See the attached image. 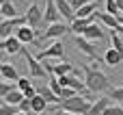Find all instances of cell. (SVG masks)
<instances>
[{
  "instance_id": "cell-25",
  "label": "cell",
  "mask_w": 123,
  "mask_h": 115,
  "mask_svg": "<svg viewBox=\"0 0 123 115\" xmlns=\"http://www.w3.org/2000/svg\"><path fill=\"white\" fill-rule=\"evenodd\" d=\"M106 13H110V15H115L117 20L121 17V9H119V4H117V0H106Z\"/></svg>"
},
{
  "instance_id": "cell-13",
  "label": "cell",
  "mask_w": 123,
  "mask_h": 115,
  "mask_svg": "<svg viewBox=\"0 0 123 115\" xmlns=\"http://www.w3.org/2000/svg\"><path fill=\"white\" fill-rule=\"evenodd\" d=\"M15 37L24 43V46H28V43H32L35 41V37H37V30L35 28H30L28 24L26 26H22V28H17V33H15Z\"/></svg>"
},
{
  "instance_id": "cell-24",
  "label": "cell",
  "mask_w": 123,
  "mask_h": 115,
  "mask_svg": "<svg viewBox=\"0 0 123 115\" xmlns=\"http://www.w3.org/2000/svg\"><path fill=\"white\" fill-rule=\"evenodd\" d=\"M24 98H26V96H24V93H22V91H19V89L15 87V89H13V91H11L9 96H6V98L2 100V102H6V104H13V107H19Z\"/></svg>"
},
{
  "instance_id": "cell-21",
  "label": "cell",
  "mask_w": 123,
  "mask_h": 115,
  "mask_svg": "<svg viewBox=\"0 0 123 115\" xmlns=\"http://www.w3.org/2000/svg\"><path fill=\"white\" fill-rule=\"evenodd\" d=\"M15 87H17L26 98H35V96H37V89L30 85V80H28V78H19V80L15 83Z\"/></svg>"
},
{
  "instance_id": "cell-33",
  "label": "cell",
  "mask_w": 123,
  "mask_h": 115,
  "mask_svg": "<svg viewBox=\"0 0 123 115\" xmlns=\"http://www.w3.org/2000/svg\"><path fill=\"white\" fill-rule=\"evenodd\" d=\"M119 24H121V26H123V15H121V17H119Z\"/></svg>"
},
{
  "instance_id": "cell-19",
  "label": "cell",
  "mask_w": 123,
  "mask_h": 115,
  "mask_svg": "<svg viewBox=\"0 0 123 115\" xmlns=\"http://www.w3.org/2000/svg\"><path fill=\"white\" fill-rule=\"evenodd\" d=\"M93 22H95V17H86V20H78V17H76V22L71 24V33H74V35H84V30H86Z\"/></svg>"
},
{
  "instance_id": "cell-20",
  "label": "cell",
  "mask_w": 123,
  "mask_h": 115,
  "mask_svg": "<svg viewBox=\"0 0 123 115\" xmlns=\"http://www.w3.org/2000/svg\"><path fill=\"white\" fill-rule=\"evenodd\" d=\"M82 37H86L89 41H99V39H104V30H102V26L99 24H91L86 30H84V35Z\"/></svg>"
},
{
  "instance_id": "cell-11",
  "label": "cell",
  "mask_w": 123,
  "mask_h": 115,
  "mask_svg": "<svg viewBox=\"0 0 123 115\" xmlns=\"http://www.w3.org/2000/svg\"><path fill=\"white\" fill-rule=\"evenodd\" d=\"M54 2H56V7H58L61 17H63L65 22L74 24V22H76V11H74V7L69 4V0H54Z\"/></svg>"
},
{
  "instance_id": "cell-22",
  "label": "cell",
  "mask_w": 123,
  "mask_h": 115,
  "mask_svg": "<svg viewBox=\"0 0 123 115\" xmlns=\"http://www.w3.org/2000/svg\"><path fill=\"white\" fill-rule=\"evenodd\" d=\"M37 93H39V96H43V100H48V104H50V102H52V104H61V102H63V100H61V98H58L50 87H39V89H37Z\"/></svg>"
},
{
  "instance_id": "cell-2",
  "label": "cell",
  "mask_w": 123,
  "mask_h": 115,
  "mask_svg": "<svg viewBox=\"0 0 123 115\" xmlns=\"http://www.w3.org/2000/svg\"><path fill=\"white\" fill-rule=\"evenodd\" d=\"M91 107H93V102L89 98H84V96H76V98H69V100L61 102L63 111L74 113V115H89L91 113Z\"/></svg>"
},
{
  "instance_id": "cell-17",
  "label": "cell",
  "mask_w": 123,
  "mask_h": 115,
  "mask_svg": "<svg viewBox=\"0 0 123 115\" xmlns=\"http://www.w3.org/2000/svg\"><path fill=\"white\" fill-rule=\"evenodd\" d=\"M104 61H106V65L117 67V65H121V63H123V54L119 52V50H115V48H108L106 54H104Z\"/></svg>"
},
{
  "instance_id": "cell-29",
  "label": "cell",
  "mask_w": 123,
  "mask_h": 115,
  "mask_svg": "<svg viewBox=\"0 0 123 115\" xmlns=\"http://www.w3.org/2000/svg\"><path fill=\"white\" fill-rule=\"evenodd\" d=\"M13 89H15V85H11L9 80H2V83H0V96H2V100H4Z\"/></svg>"
},
{
  "instance_id": "cell-1",
  "label": "cell",
  "mask_w": 123,
  "mask_h": 115,
  "mask_svg": "<svg viewBox=\"0 0 123 115\" xmlns=\"http://www.w3.org/2000/svg\"><path fill=\"white\" fill-rule=\"evenodd\" d=\"M82 80H84V85L89 87L91 93H99V91H106L108 89V76L104 72H99L97 67H93V65H84Z\"/></svg>"
},
{
  "instance_id": "cell-32",
  "label": "cell",
  "mask_w": 123,
  "mask_h": 115,
  "mask_svg": "<svg viewBox=\"0 0 123 115\" xmlns=\"http://www.w3.org/2000/svg\"><path fill=\"white\" fill-rule=\"evenodd\" d=\"M117 4H119V9H121V13H123V0H117Z\"/></svg>"
},
{
  "instance_id": "cell-14",
  "label": "cell",
  "mask_w": 123,
  "mask_h": 115,
  "mask_svg": "<svg viewBox=\"0 0 123 115\" xmlns=\"http://www.w3.org/2000/svg\"><path fill=\"white\" fill-rule=\"evenodd\" d=\"M115 102L110 100V98H97V100H93V107H91V113L89 115H104L108 111V107H112Z\"/></svg>"
},
{
  "instance_id": "cell-4",
  "label": "cell",
  "mask_w": 123,
  "mask_h": 115,
  "mask_svg": "<svg viewBox=\"0 0 123 115\" xmlns=\"http://www.w3.org/2000/svg\"><path fill=\"white\" fill-rule=\"evenodd\" d=\"M26 24H28L26 15H19V17H13V20H2V24H0V37L9 39V37H13L17 33V28H22Z\"/></svg>"
},
{
  "instance_id": "cell-34",
  "label": "cell",
  "mask_w": 123,
  "mask_h": 115,
  "mask_svg": "<svg viewBox=\"0 0 123 115\" xmlns=\"http://www.w3.org/2000/svg\"><path fill=\"white\" fill-rule=\"evenodd\" d=\"M17 115H30V113H17Z\"/></svg>"
},
{
  "instance_id": "cell-26",
  "label": "cell",
  "mask_w": 123,
  "mask_h": 115,
  "mask_svg": "<svg viewBox=\"0 0 123 115\" xmlns=\"http://www.w3.org/2000/svg\"><path fill=\"white\" fill-rule=\"evenodd\" d=\"M110 48L119 50V52L123 54V35H119V33H112V37H110Z\"/></svg>"
},
{
  "instance_id": "cell-5",
  "label": "cell",
  "mask_w": 123,
  "mask_h": 115,
  "mask_svg": "<svg viewBox=\"0 0 123 115\" xmlns=\"http://www.w3.org/2000/svg\"><path fill=\"white\" fill-rule=\"evenodd\" d=\"M26 22H28V26L30 28H39L41 24H43V9L37 4V2H32L28 9H26Z\"/></svg>"
},
{
  "instance_id": "cell-28",
  "label": "cell",
  "mask_w": 123,
  "mask_h": 115,
  "mask_svg": "<svg viewBox=\"0 0 123 115\" xmlns=\"http://www.w3.org/2000/svg\"><path fill=\"white\" fill-rule=\"evenodd\" d=\"M115 104L117 102H123V87H115V89H110V96H108Z\"/></svg>"
},
{
  "instance_id": "cell-30",
  "label": "cell",
  "mask_w": 123,
  "mask_h": 115,
  "mask_svg": "<svg viewBox=\"0 0 123 115\" xmlns=\"http://www.w3.org/2000/svg\"><path fill=\"white\" fill-rule=\"evenodd\" d=\"M91 0H69V4L74 7V11H78V9H82L84 4H89Z\"/></svg>"
},
{
  "instance_id": "cell-15",
  "label": "cell",
  "mask_w": 123,
  "mask_h": 115,
  "mask_svg": "<svg viewBox=\"0 0 123 115\" xmlns=\"http://www.w3.org/2000/svg\"><path fill=\"white\" fill-rule=\"evenodd\" d=\"M93 17H95V20H99V22H102L104 26H108V28H112V30H119V26H121V24H119V20H117L115 15H110V13H106V11H104V13H95Z\"/></svg>"
},
{
  "instance_id": "cell-35",
  "label": "cell",
  "mask_w": 123,
  "mask_h": 115,
  "mask_svg": "<svg viewBox=\"0 0 123 115\" xmlns=\"http://www.w3.org/2000/svg\"><path fill=\"white\" fill-rule=\"evenodd\" d=\"M41 115H45V113H41Z\"/></svg>"
},
{
  "instance_id": "cell-8",
  "label": "cell",
  "mask_w": 123,
  "mask_h": 115,
  "mask_svg": "<svg viewBox=\"0 0 123 115\" xmlns=\"http://www.w3.org/2000/svg\"><path fill=\"white\" fill-rule=\"evenodd\" d=\"M74 41H76V46H78V50H80L82 54H86V57H91V59L97 61V48H95L93 41H89V39L82 37V35H74Z\"/></svg>"
},
{
  "instance_id": "cell-31",
  "label": "cell",
  "mask_w": 123,
  "mask_h": 115,
  "mask_svg": "<svg viewBox=\"0 0 123 115\" xmlns=\"http://www.w3.org/2000/svg\"><path fill=\"white\" fill-rule=\"evenodd\" d=\"M54 115H74V113H67V111H63V109H61V111H56Z\"/></svg>"
},
{
  "instance_id": "cell-27",
  "label": "cell",
  "mask_w": 123,
  "mask_h": 115,
  "mask_svg": "<svg viewBox=\"0 0 123 115\" xmlns=\"http://www.w3.org/2000/svg\"><path fill=\"white\" fill-rule=\"evenodd\" d=\"M17 113H19V109H17V107L6 104V102H2V104H0V115H17Z\"/></svg>"
},
{
  "instance_id": "cell-18",
  "label": "cell",
  "mask_w": 123,
  "mask_h": 115,
  "mask_svg": "<svg viewBox=\"0 0 123 115\" xmlns=\"http://www.w3.org/2000/svg\"><path fill=\"white\" fill-rule=\"evenodd\" d=\"M0 13H2V20L19 17V13L15 11V7H13V2H11V0H0Z\"/></svg>"
},
{
  "instance_id": "cell-23",
  "label": "cell",
  "mask_w": 123,
  "mask_h": 115,
  "mask_svg": "<svg viewBox=\"0 0 123 115\" xmlns=\"http://www.w3.org/2000/svg\"><path fill=\"white\" fill-rule=\"evenodd\" d=\"M32 100V113L35 115H41V113H45V109H48V100H43V96H35V98H30Z\"/></svg>"
},
{
  "instance_id": "cell-16",
  "label": "cell",
  "mask_w": 123,
  "mask_h": 115,
  "mask_svg": "<svg viewBox=\"0 0 123 115\" xmlns=\"http://www.w3.org/2000/svg\"><path fill=\"white\" fill-rule=\"evenodd\" d=\"M0 76H2V80H9V83H17V80H19L17 70H15L13 65H9V63H2V65H0Z\"/></svg>"
},
{
  "instance_id": "cell-12",
  "label": "cell",
  "mask_w": 123,
  "mask_h": 115,
  "mask_svg": "<svg viewBox=\"0 0 123 115\" xmlns=\"http://www.w3.org/2000/svg\"><path fill=\"white\" fill-rule=\"evenodd\" d=\"M2 52H6V54H17V52H22L24 50V43L13 35V37H9V39H2Z\"/></svg>"
},
{
  "instance_id": "cell-7",
  "label": "cell",
  "mask_w": 123,
  "mask_h": 115,
  "mask_svg": "<svg viewBox=\"0 0 123 115\" xmlns=\"http://www.w3.org/2000/svg\"><path fill=\"white\" fill-rule=\"evenodd\" d=\"M67 30H71V26H67L65 22H58V24H52V26H48L43 33H41V39H61Z\"/></svg>"
},
{
  "instance_id": "cell-9",
  "label": "cell",
  "mask_w": 123,
  "mask_h": 115,
  "mask_svg": "<svg viewBox=\"0 0 123 115\" xmlns=\"http://www.w3.org/2000/svg\"><path fill=\"white\" fill-rule=\"evenodd\" d=\"M63 52H65V50H63V43H61V39H58V41H52L45 50H41L37 59H39V61H43V59H63Z\"/></svg>"
},
{
  "instance_id": "cell-3",
  "label": "cell",
  "mask_w": 123,
  "mask_h": 115,
  "mask_svg": "<svg viewBox=\"0 0 123 115\" xmlns=\"http://www.w3.org/2000/svg\"><path fill=\"white\" fill-rule=\"evenodd\" d=\"M22 54H24V59H26V65H28V72H30V76L32 78H48V70H45V65H43V61H39L37 57H32L26 48L22 50Z\"/></svg>"
},
{
  "instance_id": "cell-10",
  "label": "cell",
  "mask_w": 123,
  "mask_h": 115,
  "mask_svg": "<svg viewBox=\"0 0 123 115\" xmlns=\"http://www.w3.org/2000/svg\"><path fill=\"white\" fill-rule=\"evenodd\" d=\"M45 70H48V74H52V76H56V78H63V76H67V74H74V65H71L69 61H58V63H54V65H45Z\"/></svg>"
},
{
  "instance_id": "cell-6",
  "label": "cell",
  "mask_w": 123,
  "mask_h": 115,
  "mask_svg": "<svg viewBox=\"0 0 123 115\" xmlns=\"http://www.w3.org/2000/svg\"><path fill=\"white\" fill-rule=\"evenodd\" d=\"M43 22H45L48 26L63 22V17H61L58 7H56V2H54V0H48V2H45V7H43Z\"/></svg>"
}]
</instances>
